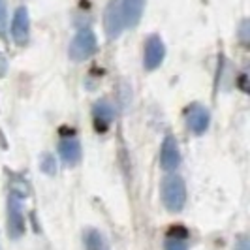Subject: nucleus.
I'll return each mask as SVG.
<instances>
[{"instance_id":"nucleus-1","label":"nucleus","mask_w":250,"mask_h":250,"mask_svg":"<svg viewBox=\"0 0 250 250\" xmlns=\"http://www.w3.org/2000/svg\"><path fill=\"white\" fill-rule=\"evenodd\" d=\"M162 201L169 213H181L187 203V185L181 175H167L162 181Z\"/></svg>"},{"instance_id":"nucleus-2","label":"nucleus","mask_w":250,"mask_h":250,"mask_svg":"<svg viewBox=\"0 0 250 250\" xmlns=\"http://www.w3.org/2000/svg\"><path fill=\"white\" fill-rule=\"evenodd\" d=\"M98 49V40H96V34L90 30V28H81L77 34L74 36L72 43H70V59L75 61V62H83L90 59Z\"/></svg>"},{"instance_id":"nucleus-3","label":"nucleus","mask_w":250,"mask_h":250,"mask_svg":"<svg viewBox=\"0 0 250 250\" xmlns=\"http://www.w3.org/2000/svg\"><path fill=\"white\" fill-rule=\"evenodd\" d=\"M8 233L12 239L25 235V214L21 209V198L10 194L8 198Z\"/></svg>"},{"instance_id":"nucleus-4","label":"nucleus","mask_w":250,"mask_h":250,"mask_svg":"<svg viewBox=\"0 0 250 250\" xmlns=\"http://www.w3.org/2000/svg\"><path fill=\"white\" fill-rule=\"evenodd\" d=\"M187 125L192 134L196 136L205 134L211 125V111L201 104H192L187 109Z\"/></svg>"},{"instance_id":"nucleus-5","label":"nucleus","mask_w":250,"mask_h":250,"mask_svg":"<svg viewBox=\"0 0 250 250\" xmlns=\"http://www.w3.org/2000/svg\"><path fill=\"white\" fill-rule=\"evenodd\" d=\"M166 59V45H164L162 38L152 34L147 38V43H145V55H143V64H145V70H156Z\"/></svg>"},{"instance_id":"nucleus-6","label":"nucleus","mask_w":250,"mask_h":250,"mask_svg":"<svg viewBox=\"0 0 250 250\" xmlns=\"http://www.w3.org/2000/svg\"><path fill=\"white\" fill-rule=\"evenodd\" d=\"M12 38L17 45H26L28 43V38H30V15L25 6L17 8L13 13V21H12Z\"/></svg>"},{"instance_id":"nucleus-7","label":"nucleus","mask_w":250,"mask_h":250,"mask_svg":"<svg viewBox=\"0 0 250 250\" xmlns=\"http://www.w3.org/2000/svg\"><path fill=\"white\" fill-rule=\"evenodd\" d=\"M160 166L166 171H175L181 166V149L177 143L175 136H166L162 141V150H160Z\"/></svg>"},{"instance_id":"nucleus-8","label":"nucleus","mask_w":250,"mask_h":250,"mask_svg":"<svg viewBox=\"0 0 250 250\" xmlns=\"http://www.w3.org/2000/svg\"><path fill=\"white\" fill-rule=\"evenodd\" d=\"M104 28H105V36L109 42L117 40L121 36L123 28H125V21H123V13H121V6L117 2H111L105 10L104 15Z\"/></svg>"},{"instance_id":"nucleus-9","label":"nucleus","mask_w":250,"mask_h":250,"mask_svg":"<svg viewBox=\"0 0 250 250\" xmlns=\"http://www.w3.org/2000/svg\"><path fill=\"white\" fill-rule=\"evenodd\" d=\"M92 121H94V126H96L98 132H107V128L115 121V109H113L111 104L105 100L94 104V107H92Z\"/></svg>"},{"instance_id":"nucleus-10","label":"nucleus","mask_w":250,"mask_h":250,"mask_svg":"<svg viewBox=\"0 0 250 250\" xmlns=\"http://www.w3.org/2000/svg\"><path fill=\"white\" fill-rule=\"evenodd\" d=\"M143 8H145V0H123L121 13H123L125 26L136 28L139 25V21H141Z\"/></svg>"},{"instance_id":"nucleus-11","label":"nucleus","mask_w":250,"mask_h":250,"mask_svg":"<svg viewBox=\"0 0 250 250\" xmlns=\"http://www.w3.org/2000/svg\"><path fill=\"white\" fill-rule=\"evenodd\" d=\"M188 229L183 226L171 228L164 239V250H188Z\"/></svg>"},{"instance_id":"nucleus-12","label":"nucleus","mask_w":250,"mask_h":250,"mask_svg":"<svg viewBox=\"0 0 250 250\" xmlns=\"http://www.w3.org/2000/svg\"><path fill=\"white\" fill-rule=\"evenodd\" d=\"M59 152H61V158L66 166H77L81 160V145L75 138L62 139L59 145Z\"/></svg>"},{"instance_id":"nucleus-13","label":"nucleus","mask_w":250,"mask_h":250,"mask_svg":"<svg viewBox=\"0 0 250 250\" xmlns=\"http://www.w3.org/2000/svg\"><path fill=\"white\" fill-rule=\"evenodd\" d=\"M85 247L87 250H109V245L104 237V233L98 231V229H87L85 231Z\"/></svg>"},{"instance_id":"nucleus-14","label":"nucleus","mask_w":250,"mask_h":250,"mask_svg":"<svg viewBox=\"0 0 250 250\" xmlns=\"http://www.w3.org/2000/svg\"><path fill=\"white\" fill-rule=\"evenodd\" d=\"M40 169L45 173V175L53 177L57 173V160H55V156L49 154V152H45L43 156H42V160H40Z\"/></svg>"},{"instance_id":"nucleus-15","label":"nucleus","mask_w":250,"mask_h":250,"mask_svg":"<svg viewBox=\"0 0 250 250\" xmlns=\"http://www.w3.org/2000/svg\"><path fill=\"white\" fill-rule=\"evenodd\" d=\"M0 40L8 42V8H6V0H0Z\"/></svg>"},{"instance_id":"nucleus-16","label":"nucleus","mask_w":250,"mask_h":250,"mask_svg":"<svg viewBox=\"0 0 250 250\" xmlns=\"http://www.w3.org/2000/svg\"><path fill=\"white\" fill-rule=\"evenodd\" d=\"M8 72V59H6V55L0 51V77H4Z\"/></svg>"},{"instance_id":"nucleus-17","label":"nucleus","mask_w":250,"mask_h":250,"mask_svg":"<svg viewBox=\"0 0 250 250\" xmlns=\"http://www.w3.org/2000/svg\"><path fill=\"white\" fill-rule=\"evenodd\" d=\"M233 250H250L249 239H247V237H241L237 241V243H235V249H233Z\"/></svg>"}]
</instances>
